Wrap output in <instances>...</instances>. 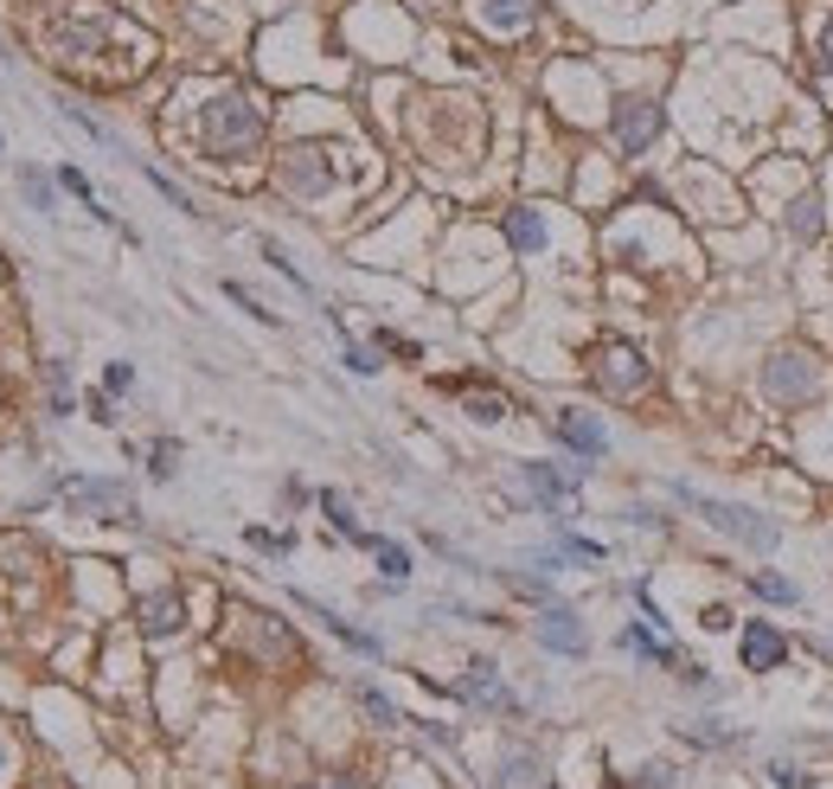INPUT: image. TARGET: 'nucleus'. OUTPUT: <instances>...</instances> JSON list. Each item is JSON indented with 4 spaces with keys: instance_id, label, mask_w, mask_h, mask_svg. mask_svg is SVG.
<instances>
[{
    "instance_id": "obj_23",
    "label": "nucleus",
    "mask_w": 833,
    "mask_h": 789,
    "mask_svg": "<svg viewBox=\"0 0 833 789\" xmlns=\"http://www.w3.org/2000/svg\"><path fill=\"white\" fill-rule=\"evenodd\" d=\"M751 590H757L764 603H795V597H802L789 577H776V572H751Z\"/></svg>"
},
{
    "instance_id": "obj_32",
    "label": "nucleus",
    "mask_w": 833,
    "mask_h": 789,
    "mask_svg": "<svg viewBox=\"0 0 833 789\" xmlns=\"http://www.w3.org/2000/svg\"><path fill=\"white\" fill-rule=\"evenodd\" d=\"M347 366L359 372V379H372V372H379V354H372V347H353V341H347Z\"/></svg>"
},
{
    "instance_id": "obj_36",
    "label": "nucleus",
    "mask_w": 833,
    "mask_h": 789,
    "mask_svg": "<svg viewBox=\"0 0 833 789\" xmlns=\"http://www.w3.org/2000/svg\"><path fill=\"white\" fill-rule=\"evenodd\" d=\"M821 59H828V72H833V20H828V33H821Z\"/></svg>"
},
{
    "instance_id": "obj_17",
    "label": "nucleus",
    "mask_w": 833,
    "mask_h": 789,
    "mask_svg": "<svg viewBox=\"0 0 833 789\" xmlns=\"http://www.w3.org/2000/svg\"><path fill=\"white\" fill-rule=\"evenodd\" d=\"M680 738L699 745V751H725V745H738V731H731L725 718H693V725H680Z\"/></svg>"
},
{
    "instance_id": "obj_4",
    "label": "nucleus",
    "mask_w": 833,
    "mask_h": 789,
    "mask_svg": "<svg viewBox=\"0 0 833 789\" xmlns=\"http://www.w3.org/2000/svg\"><path fill=\"white\" fill-rule=\"evenodd\" d=\"M764 392L776 398V405H802V398H815V392H821V359H815V354H795V347L769 354Z\"/></svg>"
},
{
    "instance_id": "obj_20",
    "label": "nucleus",
    "mask_w": 833,
    "mask_h": 789,
    "mask_svg": "<svg viewBox=\"0 0 833 789\" xmlns=\"http://www.w3.org/2000/svg\"><path fill=\"white\" fill-rule=\"evenodd\" d=\"M520 784H539V758H526V751H513L494 777V789H520Z\"/></svg>"
},
{
    "instance_id": "obj_10",
    "label": "nucleus",
    "mask_w": 833,
    "mask_h": 789,
    "mask_svg": "<svg viewBox=\"0 0 833 789\" xmlns=\"http://www.w3.org/2000/svg\"><path fill=\"white\" fill-rule=\"evenodd\" d=\"M533 636L552 648V654H584L590 636H584V623H577V610H564V603H546L539 610V623H533Z\"/></svg>"
},
{
    "instance_id": "obj_22",
    "label": "nucleus",
    "mask_w": 833,
    "mask_h": 789,
    "mask_svg": "<svg viewBox=\"0 0 833 789\" xmlns=\"http://www.w3.org/2000/svg\"><path fill=\"white\" fill-rule=\"evenodd\" d=\"M174 469H180V443L161 436V443L148 449V475H154V482H174Z\"/></svg>"
},
{
    "instance_id": "obj_7",
    "label": "nucleus",
    "mask_w": 833,
    "mask_h": 789,
    "mask_svg": "<svg viewBox=\"0 0 833 789\" xmlns=\"http://www.w3.org/2000/svg\"><path fill=\"white\" fill-rule=\"evenodd\" d=\"M610 129H616V148H623V154H648V142L661 136V103H654V97H623L616 116H610Z\"/></svg>"
},
{
    "instance_id": "obj_14",
    "label": "nucleus",
    "mask_w": 833,
    "mask_h": 789,
    "mask_svg": "<svg viewBox=\"0 0 833 789\" xmlns=\"http://www.w3.org/2000/svg\"><path fill=\"white\" fill-rule=\"evenodd\" d=\"M475 13H482L487 26H500V33H520L539 13V0H475Z\"/></svg>"
},
{
    "instance_id": "obj_18",
    "label": "nucleus",
    "mask_w": 833,
    "mask_h": 789,
    "mask_svg": "<svg viewBox=\"0 0 833 789\" xmlns=\"http://www.w3.org/2000/svg\"><path fill=\"white\" fill-rule=\"evenodd\" d=\"M302 610H315V616H321V623H328V629H334V636H341L347 648H359V654H379V636H366V629H353V623H341L334 610H321V603H308V597H302Z\"/></svg>"
},
{
    "instance_id": "obj_16",
    "label": "nucleus",
    "mask_w": 833,
    "mask_h": 789,
    "mask_svg": "<svg viewBox=\"0 0 833 789\" xmlns=\"http://www.w3.org/2000/svg\"><path fill=\"white\" fill-rule=\"evenodd\" d=\"M321 513H328V520H334V533H347L353 546H366V552H372V546H379V539H372V533H366V526H359V520H353L347 495H334V488H328V495H321Z\"/></svg>"
},
{
    "instance_id": "obj_33",
    "label": "nucleus",
    "mask_w": 833,
    "mask_h": 789,
    "mask_svg": "<svg viewBox=\"0 0 833 789\" xmlns=\"http://www.w3.org/2000/svg\"><path fill=\"white\" fill-rule=\"evenodd\" d=\"M699 629H712V636H725V629H731V610H725V603H705V616H699Z\"/></svg>"
},
{
    "instance_id": "obj_11",
    "label": "nucleus",
    "mask_w": 833,
    "mask_h": 789,
    "mask_svg": "<svg viewBox=\"0 0 833 789\" xmlns=\"http://www.w3.org/2000/svg\"><path fill=\"white\" fill-rule=\"evenodd\" d=\"M738 661H744L751 674H776V667L789 661V642L776 636V623H751V629L738 636Z\"/></svg>"
},
{
    "instance_id": "obj_30",
    "label": "nucleus",
    "mask_w": 833,
    "mask_h": 789,
    "mask_svg": "<svg viewBox=\"0 0 833 789\" xmlns=\"http://www.w3.org/2000/svg\"><path fill=\"white\" fill-rule=\"evenodd\" d=\"M129 385H136V366H129V359H116V366L103 372V392H129Z\"/></svg>"
},
{
    "instance_id": "obj_3",
    "label": "nucleus",
    "mask_w": 833,
    "mask_h": 789,
    "mask_svg": "<svg viewBox=\"0 0 833 789\" xmlns=\"http://www.w3.org/2000/svg\"><path fill=\"white\" fill-rule=\"evenodd\" d=\"M65 501L77 507V513H90V520H103V526H136L141 520L136 495H129L123 482H97V475H71Z\"/></svg>"
},
{
    "instance_id": "obj_29",
    "label": "nucleus",
    "mask_w": 833,
    "mask_h": 789,
    "mask_svg": "<svg viewBox=\"0 0 833 789\" xmlns=\"http://www.w3.org/2000/svg\"><path fill=\"white\" fill-rule=\"evenodd\" d=\"M635 789H674V764H641Z\"/></svg>"
},
{
    "instance_id": "obj_37",
    "label": "nucleus",
    "mask_w": 833,
    "mask_h": 789,
    "mask_svg": "<svg viewBox=\"0 0 833 789\" xmlns=\"http://www.w3.org/2000/svg\"><path fill=\"white\" fill-rule=\"evenodd\" d=\"M328 789H359V784H353V777H334V784H328Z\"/></svg>"
},
{
    "instance_id": "obj_21",
    "label": "nucleus",
    "mask_w": 833,
    "mask_h": 789,
    "mask_svg": "<svg viewBox=\"0 0 833 789\" xmlns=\"http://www.w3.org/2000/svg\"><path fill=\"white\" fill-rule=\"evenodd\" d=\"M372 559H379V572L392 577V584H405V577H411V552H405V546H392V539H379V546H372Z\"/></svg>"
},
{
    "instance_id": "obj_28",
    "label": "nucleus",
    "mask_w": 833,
    "mask_h": 789,
    "mask_svg": "<svg viewBox=\"0 0 833 789\" xmlns=\"http://www.w3.org/2000/svg\"><path fill=\"white\" fill-rule=\"evenodd\" d=\"M264 257H270V270H277V277H289V283H295L302 295H308V277H302V270H295V264L282 257V244H270V238H264Z\"/></svg>"
},
{
    "instance_id": "obj_31",
    "label": "nucleus",
    "mask_w": 833,
    "mask_h": 789,
    "mask_svg": "<svg viewBox=\"0 0 833 789\" xmlns=\"http://www.w3.org/2000/svg\"><path fill=\"white\" fill-rule=\"evenodd\" d=\"M39 552L26 546V539H0V565H33Z\"/></svg>"
},
{
    "instance_id": "obj_38",
    "label": "nucleus",
    "mask_w": 833,
    "mask_h": 789,
    "mask_svg": "<svg viewBox=\"0 0 833 789\" xmlns=\"http://www.w3.org/2000/svg\"><path fill=\"white\" fill-rule=\"evenodd\" d=\"M0 771H7V745H0Z\"/></svg>"
},
{
    "instance_id": "obj_1",
    "label": "nucleus",
    "mask_w": 833,
    "mask_h": 789,
    "mask_svg": "<svg viewBox=\"0 0 833 789\" xmlns=\"http://www.w3.org/2000/svg\"><path fill=\"white\" fill-rule=\"evenodd\" d=\"M257 142H264V110L244 90H218L206 103V154L231 161V154H251Z\"/></svg>"
},
{
    "instance_id": "obj_19",
    "label": "nucleus",
    "mask_w": 833,
    "mask_h": 789,
    "mask_svg": "<svg viewBox=\"0 0 833 789\" xmlns=\"http://www.w3.org/2000/svg\"><path fill=\"white\" fill-rule=\"evenodd\" d=\"M789 231H795L802 244H808V238H821V200H815V193H802V200L789 206Z\"/></svg>"
},
{
    "instance_id": "obj_26",
    "label": "nucleus",
    "mask_w": 833,
    "mask_h": 789,
    "mask_svg": "<svg viewBox=\"0 0 833 789\" xmlns=\"http://www.w3.org/2000/svg\"><path fill=\"white\" fill-rule=\"evenodd\" d=\"M359 707H366V713L379 718V725H405V718H398V707H392V700H385L379 687H359Z\"/></svg>"
},
{
    "instance_id": "obj_12",
    "label": "nucleus",
    "mask_w": 833,
    "mask_h": 789,
    "mask_svg": "<svg viewBox=\"0 0 833 789\" xmlns=\"http://www.w3.org/2000/svg\"><path fill=\"white\" fill-rule=\"evenodd\" d=\"M552 431H558V443H571V449H577L584 462H597V456L610 449V431H603V424H597L590 411H558V418H552Z\"/></svg>"
},
{
    "instance_id": "obj_13",
    "label": "nucleus",
    "mask_w": 833,
    "mask_h": 789,
    "mask_svg": "<svg viewBox=\"0 0 833 789\" xmlns=\"http://www.w3.org/2000/svg\"><path fill=\"white\" fill-rule=\"evenodd\" d=\"M462 693H469V700H482V707H507V713H513V693L500 687V667H494V661H469Z\"/></svg>"
},
{
    "instance_id": "obj_2",
    "label": "nucleus",
    "mask_w": 833,
    "mask_h": 789,
    "mask_svg": "<svg viewBox=\"0 0 833 789\" xmlns=\"http://www.w3.org/2000/svg\"><path fill=\"white\" fill-rule=\"evenodd\" d=\"M680 501L693 507L699 520L712 526V533H725V539H738V546H751V552H776L782 546V526H769V520H757L751 507H738V501H712V495H699V488H674Z\"/></svg>"
},
{
    "instance_id": "obj_34",
    "label": "nucleus",
    "mask_w": 833,
    "mask_h": 789,
    "mask_svg": "<svg viewBox=\"0 0 833 789\" xmlns=\"http://www.w3.org/2000/svg\"><path fill=\"white\" fill-rule=\"evenodd\" d=\"M84 405H90V418H97V424H116V405H110V392H90Z\"/></svg>"
},
{
    "instance_id": "obj_5",
    "label": "nucleus",
    "mask_w": 833,
    "mask_h": 789,
    "mask_svg": "<svg viewBox=\"0 0 833 789\" xmlns=\"http://www.w3.org/2000/svg\"><path fill=\"white\" fill-rule=\"evenodd\" d=\"M277 180L282 193H295V200H321L328 187H334V167H328V148H289L277 161Z\"/></svg>"
},
{
    "instance_id": "obj_15",
    "label": "nucleus",
    "mask_w": 833,
    "mask_h": 789,
    "mask_svg": "<svg viewBox=\"0 0 833 789\" xmlns=\"http://www.w3.org/2000/svg\"><path fill=\"white\" fill-rule=\"evenodd\" d=\"M507 244H513V251H546V218L533 213V206L507 213Z\"/></svg>"
},
{
    "instance_id": "obj_9",
    "label": "nucleus",
    "mask_w": 833,
    "mask_h": 789,
    "mask_svg": "<svg viewBox=\"0 0 833 789\" xmlns=\"http://www.w3.org/2000/svg\"><path fill=\"white\" fill-rule=\"evenodd\" d=\"M136 623L148 642H167V636H180V623H187V603H180V590H148L136 603Z\"/></svg>"
},
{
    "instance_id": "obj_35",
    "label": "nucleus",
    "mask_w": 833,
    "mask_h": 789,
    "mask_svg": "<svg viewBox=\"0 0 833 789\" xmlns=\"http://www.w3.org/2000/svg\"><path fill=\"white\" fill-rule=\"evenodd\" d=\"M769 777H776V789H808V777H802V771H795V764H776V771H769Z\"/></svg>"
},
{
    "instance_id": "obj_8",
    "label": "nucleus",
    "mask_w": 833,
    "mask_h": 789,
    "mask_svg": "<svg viewBox=\"0 0 833 789\" xmlns=\"http://www.w3.org/2000/svg\"><path fill=\"white\" fill-rule=\"evenodd\" d=\"M603 366H597V379H603V392H616V398H635L641 385H648V359L635 354L628 341H603Z\"/></svg>"
},
{
    "instance_id": "obj_25",
    "label": "nucleus",
    "mask_w": 833,
    "mask_h": 789,
    "mask_svg": "<svg viewBox=\"0 0 833 789\" xmlns=\"http://www.w3.org/2000/svg\"><path fill=\"white\" fill-rule=\"evenodd\" d=\"M20 187H26V200H33V213H52V180H46V174H33V167H20Z\"/></svg>"
},
{
    "instance_id": "obj_27",
    "label": "nucleus",
    "mask_w": 833,
    "mask_h": 789,
    "mask_svg": "<svg viewBox=\"0 0 833 789\" xmlns=\"http://www.w3.org/2000/svg\"><path fill=\"white\" fill-rule=\"evenodd\" d=\"M225 295H231V302H238V308H244V315H251V321H264V328H277V315H270V308H264V302H257V295H251V289L225 283Z\"/></svg>"
},
{
    "instance_id": "obj_6",
    "label": "nucleus",
    "mask_w": 833,
    "mask_h": 789,
    "mask_svg": "<svg viewBox=\"0 0 833 789\" xmlns=\"http://www.w3.org/2000/svg\"><path fill=\"white\" fill-rule=\"evenodd\" d=\"M513 495L533 507H564L577 495V469H558V462H520L513 469Z\"/></svg>"
},
{
    "instance_id": "obj_24",
    "label": "nucleus",
    "mask_w": 833,
    "mask_h": 789,
    "mask_svg": "<svg viewBox=\"0 0 833 789\" xmlns=\"http://www.w3.org/2000/svg\"><path fill=\"white\" fill-rule=\"evenodd\" d=\"M469 418H475V424H500V418H507V398H500V392H469Z\"/></svg>"
}]
</instances>
